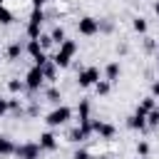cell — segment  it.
I'll return each mask as SVG.
<instances>
[{"instance_id":"obj_1","label":"cell","mask_w":159,"mask_h":159,"mask_svg":"<svg viewBox=\"0 0 159 159\" xmlns=\"http://www.w3.org/2000/svg\"><path fill=\"white\" fill-rule=\"evenodd\" d=\"M75 52H77V42H75V40H65V42L60 45L57 55L52 57V62H55L57 67H67V65H70V60L75 57Z\"/></svg>"},{"instance_id":"obj_2","label":"cell","mask_w":159,"mask_h":159,"mask_svg":"<svg viewBox=\"0 0 159 159\" xmlns=\"http://www.w3.org/2000/svg\"><path fill=\"white\" fill-rule=\"evenodd\" d=\"M70 117H72V109H70V107H65V104H60V107H55V109L47 114V119H45V122H47L50 127H60V124H65Z\"/></svg>"},{"instance_id":"obj_3","label":"cell","mask_w":159,"mask_h":159,"mask_svg":"<svg viewBox=\"0 0 159 159\" xmlns=\"http://www.w3.org/2000/svg\"><path fill=\"white\" fill-rule=\"evenodd\" d=\"M77 32L80 35H84V37H92V35H97L99 32V20L97 17H80V22H77Z\"/></svg>"},{"instance_id":"obj_4","label":"cell","mask_w":159,"mask_h":159,"mask_svg":"<svg viewBox=\"0 0 159 159\" xmlns=\"http://www.w3.org/2000/svg\"><path fill=\"white\" fill-rule=\"evenodd\" d=\"M77 82H80V87H94V84L99 82V70H97V67H84V70H80Z\"/></svg>"},{"instance_id":"obj_5","label":"cell","mask_w":159,"mask_h":159,"mask_svg":"<svg viewBox=\"0 0 159 159\" xmlns=\"http://www.w3.org/2000/svg\"><path fill=\"white\" fill-rule=\"evenodd\" d=\"M42 82H45V72H42V67H37V65H35V67L25 75V84H27V89H32V92H35V89H40V87H42Z\"/></svg>"},{"instance_id":"obj_6","label":"cell","mask_w":159,"mask_h":159,"mask_svg":"<svg viewBox=\"0 0 159 159\" xmlns=\"http://www.w3.org/2000/svg\"><path fill=\"white\" fill-rule=\"evenodd\" d=\"M92 132L99 134L102 139H114V137H117V129H114L112 124L102 122V119H92Z\"/></svg>"},{"instance_id":"obj_7","label":"cell","mask_w":159,"mask_h":159,"mask_svg":"<svg viewBox=\"0 0 159 159\" xmlns=\"http://www.w3.org/2000/svg\"><path fill=\"white\" fill-rule=\"evenodd\" d=\"M40 152H42L40 144H20V147H15V154L20 159H37Z\"/></svg>"},{"instance_id":"obj_8","label":"cell","mask_w":159,"mask_h":159,"mask_svg":"<svg viewBox=\"0 0 159 159\" xmlns=\"http://www.w3.org/2000/svg\"><path fill=\"white\" fill-rule=\"evenodd\" d=\"M127 127H129V129H144V127H149V124H147V112L137 109V112L127 119Z\"/></svg>"},{"instance_id":"obj_9","label":"cell","mask_w":159,"mask_h":159,"mask_svg":"<svg viewBox=\"0 0 159 159\" xmlns=\"http://www.w3.org/2000/svg\"><path fill=\"white\" fill-rule=\"evenodd\" d=\"M37 144H40V149H42V152H52V149H57V137H55L52 132H42Z\"/></svg>"},{"instance_id":"obj_10","label":"cell","mask_w":159,"mask_h":159,"mask_svg":"<svg viewBox=\"0 0 159 159\" xmlns=\"http://www.w3.org/2000/svg\"><path fill=\"white\" fill-rule=\"evenodd\" d=\"M119 62H109L107 67H104V77H107V82H112V84H117L119 82Z\"/></svg>"},{"instance_id":"obj_11","label":"cell","mask_w":159,"mask_h":159,"mask_svg":"<svg viewBox=\"0 0 159 159\" xmlns=\"http://www.w3.org/2000/svg\"><path fill=\"white\" fill-rule=\"evenodd\" d=\"M27 55L32 57V60H37V57H42L45 55V50H42V45H40V40H27Z\"/></svg>"},{"instance_id":"obj_12","label":"cell","mask_w":159,"mask_h":159,"mask_svg":"<svg viewBox=\"0 0 159 159\" xmlns=\"http://www.w3.org/2000/svg\"><path fill=\"white\" fill-rule=\"evenodd\" d=\"M92 117H89V102L87 99H82L80 102V107H77V122L80 124H84V122H89Z\"/></svg>"},{"instance_id":"obj_13","label":"cell","mask_w":159,"mask_h":159,"mask_svg":"<svg viewBox=\"0 0 159 159\" xmlns=\"http://www.w3.org/2000/svg\"><path fill=\"white\" fill-rule=\"evenodd\" d=\"M7 154H15V144L7 137H0V157H7Z\"/></svg>"},{"instance_id":"obj_14","label":"cell","mask_w":159,"mask_h":159,"mask_svg":"<svg viewBox=\"0 0 159 159\" xmlns=\"http://www.w3.org/2000/svg\"><path fill=\"white\" fill-rule=\"evenodd\" d=\"M137 109H142V112H147V114H149L152 109H157V97H152V94H149V97H144V99H142V104H139Z\"/></svg>"},{"instance_id":"obj_15","label":"cell","mask_w":159,"mask_h":159,"mask_svg":"<svg viewBox=\"0 0 159 159\" xmlns=\"http://www.w3.org/2000/svg\"><path fill=\"white\" fill-rule=\"evenodd\" d=\"M22 50H25L22 42H12V45L7 47V60H17V57L22 55Z\"/></svg>"},{"instance_id":"obj_16","label":"cell","mask_w":159,"mask_h":159,"mask_svg":"<svg viewBox=\"0 0 159 159\" xmlns=\"http://www.w3.org/2000/svg\"><path fill=\"white\" fill-rule=\"evenodd\" d=\"M15 20V15H12V10H7L5 5H0V25H10Z\"/></svg>"},{"instance_id":"obj_17","label":"cell","mask_w":159,"mask_h":159,"mask_svg":"<svg viewBox=\"0 0 159 159\" xmlns=\"http://www.w3.org/2000/svg\"><path fill=\"white\" fill-rule=\"evenodd\" d=\"M94 89H97V94H99V97H104V94H109V89H112V82H107V80H99V82L94 84Z\"/></svg>"},{"instance_id":"obj_18","label":"cell","mask_w":159,"mask_h":159,"mask_svg":"<svg viewBox=\"0 0 159 159\" xmlns=\"http://www.w3.org/2000/svg\"><path fill=\"white\" fill-rule=\"evenodd\" d=\"M30 22H35V25H42V22H45V12H42L40 7H32V12H30Z\"/></svg>"},{"instance_id":"obj_19","label":"cell","mask_w":159,"mask_h":159,"mask_svg":"<svg viewBox=\"0 0 159 159\" xmlns=\"http://www.w3.org/2000/svg\"><path fill=\"white\" fill-rule=\"evenodd\" d=\"M40 30H42V25H35V22H27V37H30V40H37V37L42 35Z\"/></svg>"},{"instance_id":"obj_20","label":"cell","mask_w":159,"mask_h":159,"mask_svg":"<svg viewBox=\"0 0 159 159\" xmlns=\"http://www.w3.org/2000/svg\"><path fill=\"white\" fill-rule=\"evenodd\" d=\"M25 87H27V84H25L22 80H10V82H7V89H10L12 94H17V92H22Z\"/></svg>"},{"instance_id":"obj_21","label":"cell","mask_w":159,"mask_h":159,"mask_svg":"<svg viewBox=\"0 0 159 159\" xmlns=\"http://www.w3.org/2000/svg\"><path fill=\"white\" fill-rule=\"evenodd\" d=\"M50 37H52V42H57V45H62V42L67 40V37H65V30H62V27H55V30L50 32Z\"/></svg>"},{"instance_id":"obj_22","label":"cell","mask_w":159,"mask_h":159,"mask_svg":"<svg viewBox=\"0 0 159 159\" xmlns=\"http://www.w3.org/2000/svg\"><path fill=\"white\" fill-rule=\"evenodd\" d=\"M45 97H47V102H52V104H60V99H62V97H60V92H57L55 87H50V89L45 92Z\"/></svg>"},{"instance_id":"obj_23","label":"cell","mask_w":159,"mask_h":159,"mask_svg":"<svg viewBox=\"0 0 159 159\" xmlns=\"http://www.w3.org/2000/svg\"><path fill=\"white\" fill-rule=\"evenodd\" d=\"M132 27H134L137 32H147V20H144V17H134V20H132Z\"/></svg>"},{"instance_id":"obj_24","label":"cell","mask_w":159,"mask_h":159,"mask_svg":"<svg viewBox=\"0 0 159 159\" xmlns=\"http://www.w3.org/2000/svg\"><path fill=\"white\" fill-rule=\"evenodd\" d=\"M55 70H57V65H55V62H47V65L42 67V72H45V80H55Z\"/></svg>"},{"instance_id":"obj_25","label":"cell","mask_w":159,"mask_h":159,"mask_svg":"<svg viewBox=\"0 0 159 159\" xmlns=\"http://www.w3.org/2000/svg\"><path fill=\"white\" fill-rule=\"evenodd\" d=\"M147 124H149V127H159V109H152V112L147 114Z\"/></svg>"},{"instance_id":"obj_26","label":"cell","mask_w":159,"mask_h":159,"mask_svg":"<svg viewBox=\"0 0 159 159\" xmlns=\"http://www.w3.org/2000/svg\"><path fill=\"white\" fill-rule=\"evenodd\" d=\"M7 107H10V112H15V114H22V104H20L17 99H7Z\"/></svg>"},{"instance_id":"obj_27","label":"cell","mask_w":159,"mask_h":159,"mask_svg":"<svg viewBox=\"0 0 159 159\" xmlns=\"http://www.w3.org/2000/svg\"><path fill=\"white\" fill-rule=\"evenodd\" d=\"M137 154L144 159V157L149 154V144H147V142H139V144H137Z\"/></svg>"},{"instance_id":"obj_28","label":"cell","mask_w":159,"mask_h":159,"mask_svg":"<svg viewBox=\"0 0 159 159\" xmlns=\"http://www.w3.org/2000/svg\"><path fill=\"white\" fill-rule=\"evenodd\" d=\"M37 40H40V45H42V50H45V47H50V45H52V37H50V35H40V37H37Z\"/></svg>"},{"instance_id":"obj_29","label":"cell","mask_w":159,"mask_h":159,"mask_svg":"<svg viewBox=\"0 0 159 159\" xmlns=\"http://www.w3.org/2000/svg\"><path fill=\"white\" fill-rule=\"evenodd\" d=\"M72 159H89V152H87V149H77V152L72 154Z\"/></svg>"},{"instance_id":"obj_30","label":"cell","mask_w":159,"mask_h":159,"mask_svg":"<svg viewBox=\"0 0 159 159\" xmlns=\"http://www.w3.org/2000/svg\"><path fill=\"white\" fill-rule=\"evenodd\" d=\"M5 112H10V107H7V99H0V117H2Z\"/></svg>"},{"instance_id":"obj_31","label":"cell","mask_w":159,"mask_h":159,"mask_svg":"<svg viewBox=\"0 0 159 159\" xmlns=\"http://www.w3.org/2000/svg\"><path fill=\"white\" fill-rule=\"evenodd\" d=\"M152 97L159 99V82H152Z\"/></svg>"},{"instance_id":"obj_32","label":"cell","mask_w":159,"mask_h":159,"mask_svg":"<svg viewBox=\"0 0 159 159\" xmlns=\"http://www.w3.org/2000/svg\"><path fill=\"white\" fill-rule=\"evenodd\" d=\"M45 2H47V0H32V7H40V10H42Z\"/></svg>"},{"instance_id":"obj_33","label":"cell","mask_w":159,"mask_h":159,"mask_svg":"<svg viewBox=\"0 0 159 159\" xmlns=\"http://www.w3.org/2000/svg\"><path fill=\"white\" fill-rule=\"evenodd\" d=\"M154 12H157V15H159V0H157V2H154Z\"/></svg>"},{"instance_id":"obj_34","label":"cell","mask_w":159,"mask_h":159,"mask_svg":"<svg viewBox=\"0 0 159 159\" xmlns=\"http://www.w3.org/2000/svg\"><path fill=\"white\" fill-rule=\"evenodd\" d=\"M139 159H142V157H139Z\"/></svg>"}]
</instances>
